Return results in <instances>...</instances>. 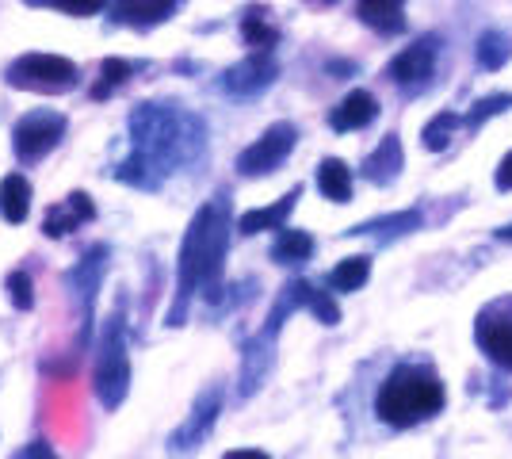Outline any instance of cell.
Listing matches in <instances>:
<instances>
[{"label":"cell","mask_w":512,"mask_h":459,"mask_svg":"<svg viewBox=\"0 0 512 459\" xmlns=\"http://www.w3.org/2000/svg\"><path fill=\"white\" fill-rule=\"evenodd\" d=\"M130 153L115 165V180L134 192H161L172 176L207 161L211 127L180 100H142L127 115Z\"/></svg>","instance_id":"cell-1"},{"label":"cell","mask_w":512,"mask_h":459,"mask_svg":"<svg viewBox=\"0 0 512 459\" xmlns=\"http://www.w3.org/2000/svg\"><path fill=\"white\" fill-rule=\"evenodd\" d=\"M234 230V199L226 188H218L192 215L176 249V295L165 314L169 329L188 326L195 299H207V303L226 299V257L234 245Z\"/></svg>","instance_id":"cell-2"},{"label":"cell","mask_w":512,"mask_h":459,"mask_svg":"<svg viewBox=\"0 0 512 459\" xmlns=\"http://www.w3.org/2000/svg\"><path fill=\"white\" fill-rule=\"evenodd\" d=\"M444 406H448V387L436 375V368L421 364V360L394 364L375 391V417L402 433L428 425L432 417L444 414Z\"/></svg>","instance_id":"cell-3"},{"label":"cell","mask_w":512,"mask_h":459,"mask_svg":"<svg viewBox=\"0 0 512 459\" xmlns=\"http://www.w3.org/2000/svg\"><path fill=\"white\" fill-rule=\"evenodd\" d=\"M130 295L119 291L115 303L96 326V345H92V394L104 406V414H115L130 394Z\"/></svg>","instance_id":"cell-4"},{"label":"cell","mask_w":512,"mask_h":459,"mask_svg":"<svg viewBox=\"0 0 512 459\" xmlns=\"http://www.w3.org/2000/svg\"><path fill=\"white\" fill-rule=\"evenodd\" d=\"M310 291H314V284H310V280H287V284L279 287L276 303H272V310H268L264 326L256 329L253 337L241 345L237 398H253V394L268 383V375H272V368H276L279 333H283V326H287V318H295L299 310H306V303H310Z\"/></svg>","instance_id":"cell-5"},{"label":"cell","mask_w":512,"mask_h":459,"mask_svg":"<svg viewBox=\"0 0 512 459\" xmlns=\"http://www.w3.org/2000/svg\"><path fill=\"white\" fill-rule=\"evenodd\" d=\"M111 268V245L96 241L88 245L85 253L73 261V268L62 272V284L69 291V299L77 303V318H81V337H77V349H85L92 341V329H96V303H100V291H104V276Z\"/></svg>","instance_id":"cell-6"},{"label":"cell","mask_w":512,"mask_h":459,"mask_svg":"<svg viewBox=\"0 0 512 459\" xmlns=\"http://www.w3.org/2000/svg\"><path fill=\"white\" fill-rule=\"evenodd\" d=\"M4 81L8 88H20V92H39V96H65L81 85V66L73 58L62 54H43V50H31L12 58L4 69Z\"/></svg>","instance_id":"cell-7"},{"label":"cell","mask_w":512,"mask_h":459,"mask_svg":"<svg viewBox=\"0 0 512 459\" xmlns=\"http://www.w3.org/2000/svg\"><path fill=\"white\" fill-rule=\"evenodd\" d=\"M222 406H226V387H222V383L203 387V391L195 394L188 417L165 437V452H169L172 459H188V456H195V452H203V444L211 440L214 425H218V417H222Z\"/></svg>","instance_id":"cell-8"},{"label":"cell","mask_w":512,"mask_h":459,"mask_svg":"<svg viewBox=\"0 0 512 459\" xmlns=\"http://www.w3.org/2000/svg\"><path fill=\"white\" fill-rule=\"evenodd\" d=\"M69 134V119L54 108H35L16 119L12 127V153L20 165H39L43 157L58 150Z\"/></svg>","instance_id":"cell-9"},{"label":"cell","mask_w":512,"mask_h":459,"mask_svg":"<svg viewBox=\"0 0 512 459\" xmlns=\"http://www.w3.org/2000/svg\"><path fill=\"white\" fill-rule=\"evenodd\" d=\"M474 345L497 372L512 375V295H497L474 314Z\"/></svg>","instance_id":"cell-10"},{"label":"cell","mask_w":512,"mask_h":459,"mask_svg":"<svg viewBox=\"0 0 512 459\" xmlns=\"http://www.w3.org/2000/svg\"><path fill=\"white\" fill-rule=\"evenodd\" d=\"M295 146H299V127L291 119H279L256 142H249L245 150L237 153V176H245V180L272 176L295 153Z\"/></svg>","instance_id":"cell-11"},{"label":"cell","mask_w":512,"mask_h":459,"mask_svg":"<svg viewBox=\"0 0 512 459\" xmlns=\"http://www.w3.org/2000/svg\"><path fill=\"white\" fill-rule=\"evenodd\" d=\"M436 58H440V39L436 35H421L417 43L398 50L386 66V81L398 88L402 96H421L432 77H436Z\"/></svg>","instance_id":"cell-12"},{"label":"cell","mask_w":512,"mask_h":459,"mask_svg":"<svg viewBox=\"0 0 512 459\" xmlns=\"http://www.w3.org/2000/svg\"><path fill=\"white\" fill-rule=\"evenodd\" d=\"M276 77H279L276 54L249 50L241 62H234L230 69H222V77H218V92H222V96H230V100H256V96H264L268 88L276 85Z\"/></svg>","instance_id":"cell-13"},{"label":"cell","mask_w":512,"mask_h":459,"mask_svg":"<svg viewBox=\"0 0 512 459\" xmlns=\"http://www.w3.org/2000/svg\"><path fill=\"white\" fill-rule=\"evenodd\" d=\"M96 199L88 196V192H69L65 199H58V203H50L43 211V234L54 241L69 238V234H77L81 226H88V222H96Z\"/></svg>","instance_id":"cell-14"},{"label":"cell","mask_w":512,"mask_h":459,"mask_svg":"<svg viewBox=\"0 0 512 459\" xmlns=\"http://www.w3.org/2000/svg\"><path fill=\"white\" fill-rule=\"evenodd\" d=\"M421 226H425V211H421V207H406V211H394V215L356 222V226L344 230V238H375L379 245H390V241L417 234Z\"/></svg>","instance_id":"cell-15"},{"label":"cell","mask_w":512,"mask_h":459,"mask_svg":"<svg viewBox=\"0 0 512 459\" xmlns=\"http://www.w3.org/2000/svg\"><path fill=\"white\" fill-rule=\"evenodd\" d=\"M184 0H111V20L134 31H153L180 12Z\"/></svg>","instance_id":"cell-16"},{"label":"cell","mask_w":512,"mask_h":459,"mask_svg":"<svg viewBox=\"0 0 512 459\" xmlns=\"http://www.w3.org/2000/svg\"><path fill=\"white\" fill-rule=\"evenodd\" d=\"M402 169H406V150H402V138H398V134H386L383 142H379L375 150L363 157L360 176L367 180V184H375V188H390V184H398Z\"/></svg>","instance_id":"cell-17"},{"label":"cell","mask_w":512,"mask_h":459,"mask_svg":"<svg viewBox=\"0 0 512 459\" xmlns=\"http://www.w3.org/2000/svg\"><path fill=\"white\" fill-rule=\"evenodd\" d=\"M299 199H302V184H295V188H291L287 196H279L276 203L245 211V215L237 219V234H241V238H256V234H264V230H283V226H287V219L295 215Z\"/></svg>","instance_id":"cell-18"},{"label":"cell","mask_w":512,"mask_h":459,"mask_svg":"<svg viewBox=\"0 0 512 459\" xmlns=\"http://www.w3.org/2000/svg\"><path fill=\"white\" fill-rule=\"evenodd\" d=\"M375 119H379V100H375L367 88H352L341 104L329 111V127L337 134L363 131V127H371Z\"/></svg>","instance_id":"cell-19"},{"label":"cell","mask_w":512,"mask_h":459,"mask_svg":"<svg viewBox=\"0 0 512 459\" xmlns=\"http://www.w3.org/2000/svg\"><path fill=\"white\" fill-rule=\"evenodd\" d=\"M356 16L379 35L406 31V0H356Z\"/></svg>","instance_id":"cell-20"},{"label":"cell","mask_w":512,"mask_h":459,"mask_svg":"<svg viewBox=\"0 0 512 459\" xmlns=\"http://www.w3.org/2000/svg\"><path fill=\"white\" fill-rule=\"evenodd\" d=\"M314 249H318L314 234L295 230V226H283V230H276V238H272L268 257L276 264H283V268H302V264L314 257Z\"/></svg>","instance_id":"cell-21"},{"label":"cell","mask_w":512,"mask_h":459,"mask_svg":"<svg viewBox=\"0 0 512 459\" xmlns=\"http://www.w3.org/2000/svg\"><path fill=\"white\" fill-rule=\"evenodd\" d=\"M146 69H150V62H142V58H138V62H130V58H104V62H100V77H96V85L88 88V96H92V100H111L119 88L130 85V81H134L138 73H146Z\"/></svg>","instance_id":"cell-22"},{"label":"cell","mask_w":512,"mask_h":459,"mask_svg":"<svg viewBox=\"0 0 512 459\" xmlns=\"http://www.w3.org/2000/svg\"><path fill=\"white\" fill-rule=\"evenodd\" d=\"M241 43L249 46V50H260V54H276L279 27L268 20V8L264 4L245 8V16H241Z\"/></svg>","instance_id":"cell-23"},{"label":"cell","mask_w":512,"mask_h":459,"mask_svg":"<svg viewBox=\"0 0 512 459\" xmlns=\"http://www.w3.org/2000/svg\"><path fill=\"white\" fill-rule=\"evenodd\" d=\"M314 180H318V192L329 203H348L352 199V169L341 157H321Z\"/></svg>","instance_id":"cell-24"},{"label":"cell","mask_w":512,"mask_h":459,"mask_svg":"<svg viewBox=\"0 0 512 459\" xmlns=\"http://www.w3.org/2000/svg\"><path fill=\"white\" fill-rule=\"evenodd\" d=\"M371 280V257L367 253H356V257H344L329 276H325V287L333 291V295H356L363 291Z\"/></svg>","instance_id":"cell-25"},{"label":"cell","mask_w":512,"mask_h":459,"mask_svg":"<svg viewBox=\"0 0 512 459\" xmlns=\"http://www.w3.org/2000/svg\"><path fill=\"white\" fill-rule=\"evenodd\" d=\"M0 215L20 226L31 215V180L23 173H8L0 180Z\"/></svg>","instance_id":"cell-26"},{"label":"cell","mask_w":512,"mask_h":459,"mask_svg":"<svg viewBox=\"0 0 512 459\" xmlns=\"http://www.w3.org/2000/svg\"><path fill=\"white\" fill-rule=\"evenodd\" d=\"M509 58H512V39L505 35V31L490 27V31L478 35V46H474V62H478V69L497 73V69H505Z\"/></svg>","instance_id":"cell-27"},{"label":"cell","mask_w":512,"mask_h":459,"mask_svg":"<svg viewBox=\"0 0 512 459\" xmlns=\"http://www.w3.org/2000/svg\"><path fill=\"white\" fill-rule=\"evenodd\" d=\"M459 127H463V115H459V111H436V115L425 123V131H421L425 150L444 153L451 146V138H455V131H459Z\"/></svg>","instance_id":"cell-28"},{"label":"cell","mask_w":512,"mask_h":459,"mask_svg":"<svg viewBox=\"0 0 512 459\" xmlns=\"http://www.w3.org/2000/svg\"><path fill=\"white\" fill-rule=\"evenodd\" d=\"M505 111H512V92H490V96H482V100L470 104V111L463 115V127L467 131H482L490 119L505 115Z\"/></svg>","instance_id":"cell-29"},{"label":"cell","mask_w":512,"mask_h":459,"mask_svg":"<svg viewBox=\"0 0 512 459\" xmlns=\"http://www.w3.org/2000/svg\"><path fill=\"white\" fill-rule=\"evenodd\" d=\"M27 8H50V12H62L73 20H88V16H100L104 8H111V0H23Z\"/></svg>","instance_id":"cell-30"},{"label":"cell","mask_w":512,"mask_h":459,"mask_svg":"<svg viewBox=\"0 0 512 459\" xmlns=\"http://www.w3.org/2000/svg\"><path fill=\"white\" fill-rule=\"evenodd\" d=\"M4 295H8V303L12 310H35V280H31V272H23V268H12L8 276H4Z\"/></svg>","instance_id":"cell-31"},{"label":"cell","mask_w":512,"mask_h":459,"mask_svg":"<svg viewBox=\"0 0 512 459\" xmlns=\"http://www.w3.org/2000/svg\"><path fill=\"white\" fill-rule=\"evenodd\" d=\"M306 314H314L321 326H341V306L333 299V291L329 287H314L310 291V303H306Z\"/></svg>","instance_id":"cell-32"},{"label":"cell","mask_w":512,"mask_h":459,"mask_svg":"<svg viewBox=\"0 0 512 459\" xmlns=\"http://www.w3.org/2000/svg\"><path fill=\"white\" fill-rule=\"evenodd\" d=\"M12 459H62V456H58V448L46 437H35V440H27Z\"/></svg>","instance_id":"cell-33"},{"label":"cell","mask_w":512,"mask_h":459,"mask_svg":"<svg viewBox=\"0 0 512 459\" xmlns=\"http://www.w3.org/2000/svg\"><path fill=\"white\" fill-rule=\"evenodd\" d=\"M493 188H497V192H512V150L501 157V165H497V173H493Z\"/></svg>","instance_id":"cell-34"},{"label":"cell","mask_w":512,"mask_h":459,"mask_svg":"<svg viewBox=\"0 0 512 459\" xmlns=\"http://www.w3.org/2000/svg\"><path fill=\"white\" fill-rule=\"evenodd\" d=\"M222 459H272V456H268L264 448H230Z\"/></svg>","instance_id":"cell-35"},{"label":"cell","mask_w":512,"mask_h":459,"mask_svg":"<svg viewBox=\"0 0 512 459\" xmlns=\"http://www.w3.org/2000/svg\"><path fill=\"white\" fill-rule=\"evenodd\" d=\"M356 69H360L356 62H329V73H337V81H348Z\"/></svg>","instance_id":"cell-36"},{"label":"cell","mask_w":512,"mask_h":459,"mask_svg":"<svg viewBox=\"0 0 512 459\" xmlns=\"http://www.w3.org/2000/svg\"><path fill=\"white\" fill-rule=\"evenodd\" d=\"M493 238H497V241H509V245H512V222L497 226V230H493Z\"/></svg>","instance_id":"cell-37"},{"label":"cell","mask_w":512,"mask_h":459,"mask_svg":"<svg viewBox=\"0 0 512 459\" xmlns=\"http://www.w3.org/2000/svg\"><path fill=\"white\" fill-rule=\"evenodd\" d=\"M306 4H310V8H333L337 0H306Z\"/></svg>","instance_id":"cell-38"}]
</instances>
